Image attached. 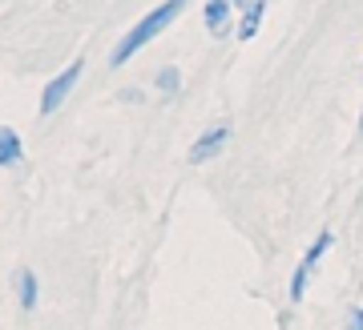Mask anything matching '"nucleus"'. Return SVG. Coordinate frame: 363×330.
I'll list each match as a JSON object with an SVG mask.
<instances>
[{"label": "nucleus", "instance_id": "nucleus-12", "mask_svg": "<svg viewBox=\"0 0 363 330\" xmlns=\"http://www.w3.org/2000/svg\"><path fill=\"white\" fill-rule=\"evenodd\" d=\"M230 4H234V8H242V4H247V0H230Z\"/></svg>", "mask_w": 363, "mask_h": 330}, {"label": "nucleus", "instance_id": "nucleus-5", "mask_svg": "<svg viewBox=\"0 0 363 330\" xmlns=\"http://www.w3.org/2000/svg\"><path fill=\"white\" fill-rule=\"evenodd\" d=\"M238 8H234L230 0H206L202 4V25H206L210 37H230L234 33V21H238Z\"/></svg>", "mask_w": 363, "mask_h": 330}, {"label": "nucleus", "instance_id": "nucleus-11", "mask_svg": "<svg viewBox=\"0 0 363 330\" xmlns=\"http://www.w3.org/2000/svg\"><path fill=\"white\" fill-rule=\"evenodd\" d=\"M142 97H145L142 89H121V93H117V101H130V105H138Z\"/></svg>", "mask_w": 363, "mask_h": 330}, {"label": "nucleus", "instance_id": "nucleus-2", "mask_svg": "<svg viewBox=\"0 0 363 330\" xmlns=\"http://www.w3.org/2000/svg\"><path fill=\"white\" fill-rule=\"evenodd\" d=\"M335 246V234L331 229H323V234H315L311 246L303 250V258L295 262V270H291V306H298L303 298H307V286H311L315 270H319V262H323V254Z\"/></svg>", "mask_w": 363, "mask_h": 330}, {"label": "nucleus", "instance_id": "nucleus-7", "mask_svg": "<svg viewBox=\"0 0 363 330\" xmlns=\"http://www.w3.org/2000/svg\"><path fill=\"white\" fill-rule=\"evenodd\" d=\"M21 157H25V141H21V133L9 129V125H0V165L13 169V165H21Z\"/></svg>", "mask_w": 363, "mask_h": 330}, {"label": "nucleus", "instance_id": "nucleus-1", "mask_svg": "<svg viewBox=\"0 0 363 330\" xmlns=\"http://www.w3.org/2000/svg\"><path fill=\"white\" fill-rule=\"evenodd\" d=\"M186 4H190V0H162L157 8H150V13H145L142 21H138V25H133L130 33H125V37L113 45V52H109V64H113V69L130 64L133 57H138L145 45H150V40L162 37V33H166V28L174 25L182 13H186Z\"/></svg>", "mask_w": 363, "mask_h": 330}, {"label": "nucleus", "instance_id": "nucleus-4", "mask_svg": "<svg viewBox=\"0 0 363 330\" xmlns=\"http://www.w3.org/2000/svg\"><path fill=\"white\" fill-rule=\"evenodd\" d=\"M230 133H234V125L230 121H218V125H210L206 133H198L194 137V145H190V165H206V161H214L226 145H230Z\"/></svg>", "mask_w": 363, "mask_h": 330}, {"label": "nucleus", "instance_id": "nucleus-3", "mask_svg": "<svg viewBox=\"0 0 363 330\" xmlns=\"http://www.w3.org/2000/svg\"><path fill=\"white\" fill-rule=\"evenodd\" d=\"M81 73H85V61H69L61 73L52 76L49 85H45V93H40V117H52L61 105L73 97V89H77V81H81Z\"/></svg>", "mask_w": 363, "mask_h": 330}, {"label": "nucleus", "instance_id": "nucleus-13", "mask_svg": "<svg viewBox=\"0 0 363 330\" xmlns=\"http://www.w3.org/2000/svg\"><path fill=\"white\" fill-rule=\"evenodd\" d=\"M359 137H363V113H359Z\"/></svg>", "mask_w": 363, "mask_h": 330}, {"label": "nucleus", "instance_id": "nucleus-8", "mask_svg": "<svg viewBox=\"0 0 363 330\" xmlns=\"http://www.w3.org/2000/svg\"><path fill=\"white\" fill-rule=\"evenodd\" d=\"M37 298H40V282L33 270H16V302H21V310H37Z\"/></svg>", "mask_w": 363, "mask_h": 330}, {"label": "nucleus", "instance_id": "nucleus-9", "mask_svg": "<svg viewBox=\"0 0 363 330\" xmlns=\"http://www.w3.org/2000/svg\"><path fill=\"white\" fill-rule=\"evenodd\" d=\"M154 85H157V93H162V97H174V93L182 89V69H174V64H166V69H157Z\"/></svg>", "mask_w": 363, "mask_h": 330}, {"label": "nucleus", "instance_id": "nucleus-10", "mask_svg": "<svg viewBox=\"0 0 363 330\" xmlns=\"http://www.w3.org/2000/svg\"><path fill=\"white\" fill-rule=\"evenodd\" d=\"M343 330H363V306H351L343 318Z\"/></svg>", "mask_w": 363, "mask_h": 330}, {"label": "nucleus", "instance_id": "nucleus-6", "mask_svg": "<svg viewBox=\"0 0 363 330\" xmlns=\"http://www.w3.org/2000/svg\"><path fill=\"white\" fill-rule=\"evenodd\" d=\"M262 16H267V0H247L238 8V21H234V37L238 40H255L262 28Z\"/></svg>", "mask_w": 363, "mask_h": 330}]
</instances>
